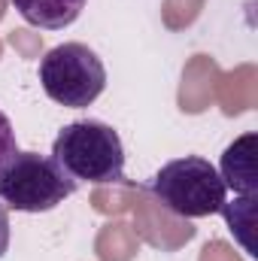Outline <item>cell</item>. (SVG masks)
Segmentation results:
<instances>
[{"label": "cell", "mask_w": 258, "mask_h": 261, "mask_svg": "<svg viewBox=\"0 0 258 261\" xmlns=\"http://www.w3.org/2000/svg\"><path fill=\"white\" fill-rule=\"evenodd\" d=\"M52 158L76 182L110 186L125 179V146L119 130L97 119H79L61 128L52 143Z\"/></svg>", "instance_id": "obj_1"}, {"label": "cell", "mask_w": 258, "mask_h": 261, "mask_svg": "<svg viewBox=\"0 0 258 261\" xmlns=\"http://www.w3.org/2000/svg\"><path fill=\"white\" fill-rule=\"evenodd\" d=\"M76 179L52 155L15 152L0 167V203L18 213H49L76 192Z\"/></svg>", "instance_id": "obj_2"}, {"label": "cell", "mask_w": 258, "mask_h": 261, "mask_svg": "<svg viewBox=\"0 0 258 261\" xmlns=\"http://www.w3.org/2000/svg\"><path fill=\"white\" fill-rule=\"evenodd\" d=\"M152 197L183 219H203L222 213L228 203V189L219 167L200 155H186L167 161L149 182Z\"/></svg>", "instance_id": "obj_3"}, {"label": "cell", "mask_w": 258, "mask_h": 261, "mask_svg": "<svg viewBox=\"0 0 258 261\" xmlns=\"http://www.w3.org/2000/svg\"><path fill=\"white\" fill-rule=\"evenodd\" d=\"M40 85L58 107L82 110L104 94L107 67L85 43H61L40 58Z\"/></svg>", "instance_id": "obj_4"}, {"label": "cell", "mask_w": 258, "mask_h": 261, "mask_svg": "<svg viewBox=\"0 0 258 261\" xmlns=\"http://www.w3.org/2000/svg\"><path fill=\"white\" fill-rule=\"evenodd\" d=\"M255 143L258 137L255 134H243L240 140H234L225 155H222V182L225 189L237 192V195H246V197H255L258 189V164H255Z\"/></svg>", "instance_id": "obj_5"}, {"label": "cell", "mask_w": 258, "mask_h": 261, "mask_svg": "<svg viewBox=\"0 0 258 261\" xmlns=\"http://www.w3.org/2000/svg\"><path fill=\"white\" fill-rule=\"evenodd\" d=\"M12 6L34 28L64 31V28H70L82 15L85 0H12Z\"/></svg>", "instance_id": "obj_6"}, {"label": "cell", "mask_w": 258, "mask_h": 261, "mask_svg": "<svg viewBox=\"0 0 258 261\" xmlns=\"http://www.w3.org/2000/svg\"><path fill=\"white\" fill-rule=\"evenodd\" d=\"M15 152H18V146H15L12 122H9V116L0 110V167H3V161H6L9 155H15Z\"/></svg>", "instance_id": "obj_7"}, {"label": "cell", "mask_w": 258, "mask_h": 261, "mask_svg": "<svg viewBox=\"0 0 258 261\" xmlns=\"http://www.w3.org/2000/svg\"><path fill=\"white\" fill-rule=\"evenodd\" d=\"M9 252V210L0 203V258Z\"/></svg>", "instance_id": "obj_8"}]
</instances>
